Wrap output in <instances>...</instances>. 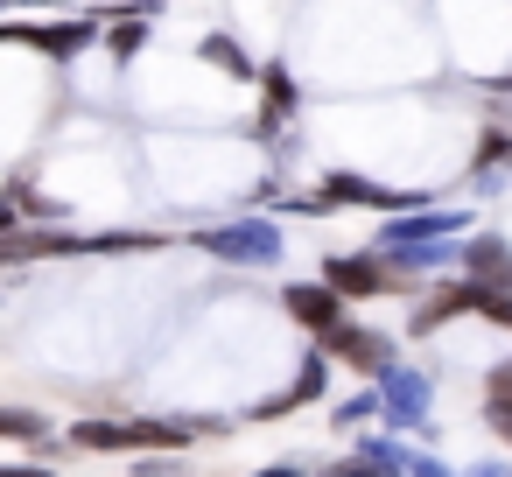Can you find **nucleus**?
Masks as SVG:
<instances>
[{
  "instance_id": "nucleus-26",
  "label": "nucleus",
  "mask_w": 512,
  "mask_h": 477,
  "mask_svg": "<svg viewBox=\"0 0 512 477\" xmlns=\"http://www.w3.org/2000/svg\"><path fill=\"white\" fill-rule=\"evenodd\" d=\"M8 8H57V0H8Z\"/></svg>"
},
{
  "instance_id": "nucleus-25",
  "label": "nucleus",
  "mask_w": 512,
  "mask_h": 477,
  "mask_svg": "<svg viewBox=\"0 0 512 477\" xmlns=\"http://www.w3.org/2000/svg\"><path fill=\"white\" fill-rule=\"evenodd\" d=\"M134 477H176V463H134Z\"/></svg>"
},
{
  "instance_id": "nucleus-23",
  "label": "nucleus",
  "mask_w": 512,
  "mask_h": 477,
  "mask_svg": "<svg viewBox=\"0 0 512 477\" xmlns=\"http://www.w3.org/2000/svg\"><path fill=\"white\" fill-rule=\"evenodd\" d=\"M253 477H309L302 463H267V470H253Z\"/></svg>"
},
{
  "instance_id": "nucleus-2",
  "label": "nucleus",
  "mask_w": 512,
  "mask_h": 477,
  "mask_svg": "<svg viewBox=\"0 0 512 477\" xmlns=\"http://www.w3.org/2000/svg\"><path fill=\"white\" fill-rule=\"evenodd\" d=\"M323 281H330L344 302H372V295H414V281H407L393 260H379V253H330V260H323Z\"/></svg>"
},
{
  "instance_id": "nucleus-6",
  "label": "nucleus",
  "mask_w": 512,
  "mask_h": 477,
  "mask_svg": "<svg viewBox=\"0 0 512 477\" xmlns=\"http://www.w3.org/2000/svg\"><path fill=\"white\" fill-rule=\"evenodd\" d=\"M0 43H29V50L71 64L78 50L99 43V15H85V22H43V29H36V22H0Z\"/></svg>"
},
{
  "instance_id": "nucleus-19",
  "label": "nucleus",
  "mask_w": 512,
  "mask_h": 477,
  "mask_svg": "<svg viewBox=\"0 0 512 477\" xmlns=\"http://www.w3.org/2000/svg\"><path fill=\"white\" fill-rule=\"evenodd\" d=\"M400 477H456L442 456H428V449H400Z\"/></svg>"
},
{
  "instance_id": "nucleus-17",
  "label": "nucleus",
  "mask_w": 512,
  "mask_h": 477,
  "mask_svg": "<svg viewBox=\"0 0 512 477\" xmlns=\"http://www.w3.org/2000/svg\"><path fill=\"white\" fill-rule=\"evenodd\" d=\"M365 421H379V393H351V400L330 407V428H337V435H351V428H365Z\"/></svg>"
},
{
  "instance_id": "nucleus-13",
  "label": "nucleus",
  "mask_w": 512,
  "mask_h": 477,
  "mask_svg": "<svg viewBox=\"0 0 512 477\" xmlns=\"http://www.w3.org/2000/svg\"><path fill=\"white\" fill-rule=\"evenodd\" d=\"M470 281H477V274H470ZM470 316H484V323H498V330L512 337V281H477Z\"/></svg>"
},
{
  "instance_id": "nucleus-22",
  "label": "nucleus",
  "mask_w": 512,
  "mask_h": 477,
  "mask_svg": "<svg viewBox=\"0 0 512 477\" xmlns=\"http://www.w3.org/2000/svg\"><path fill=\"white\" fill-rule=\"evenodd\" d=\"M0 477H50L43 463H0Z\"/></svg>"
},
{
  "instance_id": "nucleus-12",
  "label": "nucleus",
  "mask_w": 512,
  "mask_h": 477,
  "mask_svg": "<svg viewBox=\"0 0 512 477\" xmlns=\"http://www.w3.org/2000/svg\"><path fill=\"white\" fill-rule=\"evenodd\" d=\"M197 57H204L211 71L239 78V85H253V71H260V64L246 57V43H239V36H204V43H197Z\"/></svg>"
},
{
  "instance_id": "nucleus-11",
  "label": "nucleus",
  "mask_w": 512,
  "mask_h": 477,
  "mask_svg": "<svg viewBox=\"0 0 512 477\" xmlns=\"http://www.w3.org/2000/svg\"><path fill=\"white\" fill-rule=\"evenodd\" d=\"M253 78L267 85V106H260V127H253V134H260V141H274V134L288 127L295 99H302V92H295V71H288V64H267V71H253Z\"/></svg>"
},
{
  "instance_id": "nucleus-16",
  "label": "nucleus",
  "mask_w": 512,
  "mask_h": 477,
  "mask_svg": "<svg viewBox=\"0 0 512 477\" xmlns=\"http://www.w3.org/2000/svg\"><path fill=\"white\" fill-rule=\"evenodd\" d=\"M0 442H50V414H36V407H0Z\"/></svg>"
},
{
  "instance_id": "nucleus-14",
  "label": "nucleus",
  "mask_w": 512,
  "mask_h": 477,
  "mask_svg": "<svg viewBox=\"0 0 512 477\" xmlns=\"http://www.w3.org/2000/svg\"><path fill=\"white\" fill-rule=\"evenodd\" d=\"M99 36H106V50H113L120 64H134V57H141V43H148V22H141V15H106V29H99Z\"/></svg>"
},
{
  "instance_id": "nucleus-15",
  "label": "nucleus",
  "mask_w": 512,
  "mask_h": 477,
  "mask_svg": "<svg viewBox=\"0 0 512 477\" xmlns=\"http://www.w3.org/2000/svg\"><path fill=\"white\" fill-rule=\"evenodd\" d=\"M169 232H85V253H155Z\"/></svg>"
},
{
  "instance_id": "nucleus-3",
  "label": "nucleus",
  "mask_w": 512,
  "mask_h": 477,
  "mask_svg": "<svg viewBox=\"0 0 512 477\" xmlns=\"http://www.w3.org/2000/svg\"><path fill=\"white\" fill-rule=\"evenodd\" d=\"M372 379H379V414H386L393 428H414V435H421V428H428V372L386 358Z\"/></svg>"
},
{
  "instance_id": "nucleus-1",
  "label": "nucleus",
  "mask_w": 512,
  "mask_h": 477,
  "mask_svg": "<svg viewBox=\"0 0 512 477\" xmlns=\"http://www.w3.org/2000/svg\"><path fill=\"white\" fill-rule=\"evenodd\" d=\"M190 246H204L211 260H232V267H274L288 239H281L274 218H225V225L190 232Z\"/></svg>"
},
{
  "instance_id": "nucleus-4",
  "label": "nucleus",
  "mask_w": 512,
  "mask_h": 477,
  "mask_svg": "<svg viewBox=\"0 0 512 477\" xmlns=\"http://www.w3.org/2000/svg\"><path fill=\"white\" fill-rule=\"evenodd\" d=\"M316 351H323L330 365H351V372H379L386 358H400L386 330H365V323H344V316L316 330Z\"/></svg>"
},
{
  "instance_id": "nucleus-10",
  "label": "nucleus",
  "mask_w": 512,
  "mask_h": 477,
  "mask_svg": "<svg viewBox=\"0 0 512 477\" xmlns=\"http://www.w3.org/2000/svg\"><path fill=\"white\" fill-rule=\"evenodd\" d=\"M456 267L477 274V281H512V246H505L498 232H477V239L463 232V239H456Z\"/></svg>"
},
{
  "instance_id": "nucleus-9",
  "label": "nucleus",
  "mask_w": 512,
  "mask_h": 477,
  "mask_svg": "<svg viewBox=\"0 0 512 477\" xmlns=\"http://www.w3.org/2000/svg\"><path fill=\"white\" fill-rule=\"evenodd\" d=\"M421 295V288H414ZM470 295H477V281L463 274V281H449V288H435V295H421V309L407 316V337H428V330H442L449 316H470Z\"/></svg>"
},
{
  "instance_id": "nucleus-24",
  "label": "nucleus",
  "mask_w": 512,
  "mask_h": 477,
  "mask_svg": "<svg viewBox=\"0 0 512 477\" xmlns=\"http://www.w3.org/2000/svg\"><path fill=\"white\" fill-rule=\"evenodd\" d=\"M456 477H512L505 463H477V470H456Z\"/></svg>"
},
{
  "instance_id": "nucleus-7",
  "label": "nucleus",
  "mask_w": 512,
  "mask_h": 477,
  "mask_svg": "<svg viewBox=\"0 0 512 477\" xmlns=\"http://www.w3.org/2000/svg\"><path fill=\"white\" fill-rule=\"evenodd\" d=\"M323 386H330V358H323V351H309V358H302V372H295V386H288V393H274V400H260V407H253V421L302 414L309 400H323Z\"/></svg>"
},
{
  "instance_id": "nucleus-5",
  "label": "nucleus",
  "mask_w": 512,
  "mask_h": 477,
  "mask_svg": "<svg viewBox=\"0 0 512 477\" xmlns=\"http://www.w3.org/2000/svg\"><path fill=\"white\" fill-rule=\"evenodd\" d=\"M456 232H470V218H463V211H386V225H379L372 253H407V246L456 239Z\"/></svg>"
},
{
  "instance_id": "nucleus-20",
  "label": "nucleus",
  "mask_w": 512,
  "mask_h": 477,
  "mask_svg": "<svg viewBox=\"0 0 512 477\" xmlns=\"http://www.w3.org/2000/svg\"><path fill=\"white\" fill-rule=\"evenodd\" d=\"M323 477H400V470H386V463H372L365 449H351V463H330Z\"/></svg>"
},
{
  "instance_id": "nucleus-8",
  "label": "nucleus",
  "mask_w": 512,
  "mask_h": 477,
  "mask_svg": "<svg viewBox=\"0 0 512 477\" xmlns=\"http://www.w3.org/2000/svg\"><path fill=\"white\" fill-rule=\"evenodd\" d=\"M281 309H288L302 330H323V323L344 316V295H337L330 281H288V288H281Z\"/></svg>"
},
{
  "instance_id": "nucleus-21",
  "label": "nucleus",
  "mask_w": 512,
  "mask_h": 477,
  "mask_svg": "<svg viewBox=\"0 0 512 477\" xmlns=\"http://www.w3.org/2000/svg\"><path fill=\"white\" fill-rule=\"evenodd\" d=\"M484 421H491V435H498V442L512 449V414H498V407H484Z\"/></svg>"
},
{
  "instance_id": "nucleus-18",
  "label": "nucleus",
  "mask_w": 512,
  "mask_h": 477,
  "mask_svg": "<svg viewBox=\"0 0 512 477\" xmlns=\"http://www.w3.org/2000/svg\"><path fill=\"white\" fill-rule=\"evenodd\" d=\"M484 407H498V414H512V358H498V365L484 372Z\"/></svg>"
}]
</instances>
